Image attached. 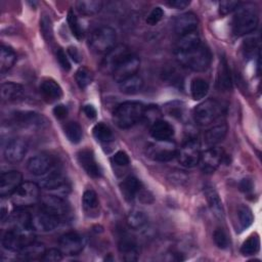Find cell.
Segmentation results:
<instances>
[{
	"instance_id": "25",
	"label": "cell",
	"mask_w": 262,
	"mask_h": 262,
	"mask_svg": "<svg viewBox=\"0 0 262 262\" xmlns=\"http://www.w3.org/2000/svg\"><path fill=\"white\" fill-rule=\"evenodd\" d=\"M40 92L42 96L48 101L53 102L55 100H58L62 96V90L61 87L57 82H55L52 79L44 80L40 85Z\"/></svg>"
},
{
	"instance_id": "12",
	"label": "cell",
	"mask_w": 262,
	"mask_h": 262,
	"mask_svg": "<svg viewBox=\"0 0 262 262\" xmlns=\"http://www.w3.org/2000/svg\"><path fill=\"white\" fill-rule=\"evenodd\" d=\"M60 222V219L44 209H40L32 215L31 223L34 230L41 232H49L54 230Z\"/></svg>"
},
{
	"instance_id": "3",
	"label": "cell",
	"mask_w": 262,
	"mask_h": 262,
	"mask_svg": "<svg viewBox=\"0 0 262 262\" xmlns=\"http://www.w3.org/2000/svg\"><path fill=\"white\" fill-rule=\"evenodd\" d=\"M145 106L138 101H125L114 112V122L121 129H128L143 119Z\"/></svg>"
},
{
	"instance_id": "42",
	"label": "cell",
	"mask_w": 262,
	"mask_h": 262,
	"mask_svg": "<svg viewBox=\"0 0 262 262\" xmlns=\"http://www.w3.org/2000/svg\"><path fill=\"white\" fill-rule=\"evenodd\" d=\"M93 136L100 142H108L113 139V132L111 128L104 123H97L92 129Z\"/></svg>"
},
{
	"instance_id": "48",
	"label": "cell",
	"mask_w": 262,
	"mask_h": 262,
	"mask_svg": "<svg viewBox=\"0 0 262 262\" xmlns=\"http://www.w3.org/2000/svg\"><path fill=\"white\" fill-rule=\"evenodd\" d=\"M62 259V252L59 249H49L46 250L43 257L41 258L42 261L45 262H58Z\"/></svg>"
},
{
	"instance_id": "5",
	"label": "cell",
	"mask_w": 262,
	"mask_h": 262,
	"mask_svg": "<svg viewBox=\"0 0 262 262\" xmlns=\"http://www.w3.org/2000/svg\"><path fill=\"white\" fill-rule=\"evenodd\" d=\"M222 113L221 104L213 98L206 99L199 103L193 110V120L201 127L213 124Z\"/></svg>"
},
{
	"instance_id": "44",
	"label": "cell",
	"mask_w": 262,
	"mask_h": 262,
	"mask_svg": "<svg viewBox=\"0 0 262 262\" xmlns=\"http://www.w3.org/2000/svg\"><path fill=\"white\" fill-rule=\"evenodd\" d=\"M75 79H76L78 86L81 89H85L88 85L91 84V82L93 80V75H92L91 71L89 69H87L86 67H80L76 72Z\"/></svg>"
},
{
	"instance_id": "31",
	"label": "cell",
	"mask_w": 262,
	"mask_h": 262,
	"mask_svg": "<svg viewBox=\"0 0 262 262\" xmlns=\"http://www.w3.org/2000/svg\"><path fill=\"white\" fill-rule=\"evenodd\" d=\"M204 192L206 194L209 206H210L212 212L215 214V216H217L218 218H223L224 211H223L222 203H221V200H220L217 191L214 189V187H212L211 185H206Z\"/></svg>"
},
{
	"instance_id": "28",
	"label": "cell",
	"mask_w": 262,
	"mask_h": 262,
	"mask_svg": "<svg viewBox=\"0 0 262 262\" xmlns=\"http://www.w3.org/2000/svg\"><path fill=\"white\" fill-rule=\"evenodd\" d=\"M217 84L222 90H230L232 88V78L228 63L224 57L220 59L217 74Z\"/></svg>"
},
{
	"instance_id": "19",
	"label": "cell",
	"mask_w": 262,
	"mask_h": 262,
	"mask_svg": "<svg viewBox=\"0 0 262 262\" xmlns=\"http://www.w3.org/2000/svg\"><path fill=\"white\" fill-rule=\"evenodd\" d=\"M53 166V159L47 154H39L32 157L27 163L28 171L36 176L46 174Z\"/></svg>"
},
{
	"instance_id": "34",
	"label": "cell",
	"mask_w": 262,
	"mask_h": 262,
	"mask_svg": "<svg viewBox=\"0 0 262 262\" xmlns=\"http://www.w3.org/2000/svg\"><path fill=\"white\" fill-rule=\"evenodd\" d=\"M120 84V90L124 94L132 95L135 93H138L143 86V80L141 77H139L137 74L124 80L123 82L119 83Z\"/></svg>"
},
{
	"instance_id": "23",
	"label": "cell",
	"mask_w": 262,
	"mask_h": 262,
	"mask_svg": "<svg viewBox=\"0 0 262 262\" xmlns=\"http://www.w3.org/2000/svg\"><path fill=\"white\" fill-rule=\"evenodd\" d=\"M31 218H32L31 214L24 211L23 209L17 208V210L15 212H12L8 216L9 228L19 229V230L33 229L32 223H31Z\"/></svg>"
},
{
	"instance_id": "40",
	"label": "cell",
	"mask_w": 262,
	"mask_h": 262,
	"mask_svg": "<svg viewBox=\"0 0 262 262\" xmlns=\"http://www.w3.org/2000/svg\"><path fill=\"white\" fill-rule=\"evenodd\" d=\"M237 218H238V225L241 230H244L252 225L254 221V216L252 210L247 206H239L237 209Z\"/></svg>"
},
{
	"instance_id": "47",
	"label": "cell",
	"mask_w": 262,
	"mask_h": 262,
	"mask_svg": "<svg viewBox=\"0 0 262 262\" xmlns=\"http://www.w3.org/2000/svg\"><path fill=\"white\" fill-rule=\"evenodd\" d=\"M213 239L215 245L220 249H226L229 245V238L226 232L222 228H216L213 233Z\"/></svg>"
},
{
	"instance_id": "43",
	"label": "cell",
	"mask_w": 262,
	"mask_h": 262,
	"mask_svg": "<svg viewBox=\"0 0 262 262\" xmlns=\"http://www.w3.org/2000/svg\"><path fill=\"white\" fill-rule=\"evenodd\" d=\"M260 249V239L257 235L249 236L241 247V253L244 256H252Z\"/></svg>"
},
{
	"instance_id": "54",
	"label": "cell",
	"mask_w": 262,
	"mask_h": 262,
	"mask_svg": "<svg viewBox=\"0 0 262 262\" xmlns=\"http://www.w3.org/2000/svg\"><path fill=\"white\" fill-rule=\"evenodd\" d=\"M113 161L119 166H127L130 162L128 155L123 150H120V151L116 152L115 156L113 157Z\"/></svg>"
},
{
	"instance_id": "8",
	"label": "cell",
	"mask_w": 262,
	"mask_h": 262,
	"mask_svg": "<svg viewBox=\"0 0 262 262\" xmlns=\"http://www.w3.org/2000/svg\"><path fill=\"white\" fill-rule=\"evenodd\" d=\"M201 154L200 141L195 138H190L187 139L177 150L176 157L182 166L192 168L199 164Z\"/></svg>"
},
{
	"instance_id": "49",
	"label": "cell",
	"mask_w": 262,
	"mask_h": 262,
	"mask_svg": "<svg viewBox=\"0 0 262 262\" xmlns=\"http://www.w3.org/2000/svg\"><path fill=\"white\" fill-rule=\"evenodd\" d=\"M241 2L238 1H222L219 3V13L226 15L232 11H235Z\"/></svg>"
},
{
	"instance_id": "38",
	"label": "cell",
	"mask_w": 262,
	"mask_h": 262,
	"mask_svg": "<svg viewBox=\"0 0 262 262\" xmlns=\"http://www.w3.org/2000/svg\"><path fill=\"white\" fill-rule=\"evenodd\" d=\"M147 223V216L140 210H132L127 216V224L132 229H140Z\"/></svg>"
},
{
	"instance_id": "17",
	"label": "cell",
	"mask_w": 262,
	"mask_h": 262,
	"mask_svg": "<svg viewBox=\"0 0 262 262\" xmlns=\"http://www.w3.org/2000/svg\"><path fill=\"white\" fill-rule=\"evenodd\" d=\"M21 182L23 175L18 171L10 170L3 172L0 177V195L2 198L11 195Z\"/></svg>"
},
{
	"instance_id": "41",
	"label": "cell",
	"mask_w": 262,
	"mask_h": 262,
	"mask_svg": "<svg viewBox=\"0 0 262 262\" xmlns=\"http://www.w3.org/2000/svg\"><path fill=\"white\" fill-rule=\"evenodd\" d=\"M82 205L86 212H93L98 208V198L93 189H87L82 196Z\"/></svg>"
},
{
	"instance_id": "30",
	"label": "cell",
	"mask_w": 262,
	"mask_h": 262,
	"mask_svg": "<svg viewBox=\"0 0 262 262\" xmlns=\"http://www.w3.org/2000/svg\"><path fill=\"white\" fill-rule=\"evenodd\" d=\"M24 94V87L20 84L6 82L1 85V98L3 101H14Z\"/></svg>"
},
{
	"instance_id": "27",
	"label": "cell",
	"mask_w": 262,
	"mask_h": 262,
	"mask_svg": "<svg viewBox=\"0 0 262 262\" xmlns=\"http://www.w3.org/2000/svg\"><path fill=\"white\" fill-rule=\"evenodd\" d=\"M227 125L225 123H220L209 128L204 135V139L207 145L215 146L219 142H221L227 133Z\"/></svg>"
},
{
	"instance_id": "22",
	"label": "cell",
	"mask_w": 262,
	"mask_h": 262,
	"mask_svg": "<svg viewBox=\"0 0 262 262\" xmlns=\"http://www.w3.org/2000/svg\"><path fill=\"white\" fill-rule=\"evenodd\" d=\"M119 251L123 255V259L126 261H136L139 255L138 245L133 236L124 234L119 241Z\"/></svg>"
},
{
	"instance_id": "21",
	"label": "cell",
	"mask_w": 262,
	"mask_h": 262,
	"mask_svg": "<svg viewBox=\"0 0 262 262\" xmlns=\"http://www.w3.org/2000/svg\"><path fill=\"white\" fill-rule=\"evenodd\" d=\"M41 186L47 190L59 191L61 193H67L70 190V185L66 176L59 171H53L46 176L42 180Z\"/></svg>"
},
{
	"instance_id": "24",
	"label": "cell",
	"mask_w": 262,
	"mask_h": 262,
	"mask_svg": "<svg viewBox=\"0 0 262 262\" xmlns=\"http://www.w3.org/2000/svg\"><path fill=\"white\" fill-rule=\"evenodd\" d=\"M150 135L158 141L171 140L174 135V129L167 121L160 119L150 126Z\"/></svg>"
},
{
	"instance_id": "26",
	"label": "cell",
	"mask_w": 262,
	"mask_h": 262,
	"mask_svg": "<svg viewBox=\"0 0 262 262\" xmlns=\"http://www.w3.org/2000/svg\"><path fill=\"white\" fill-rule=\"evenodd\" d=\"M14 119L18 124L29 127L42 128L47 125V121L43 116L33 112H18L14 115Z\"/></svg>"
},
{
	"instance_id": "39",
	"label": "cell",
	"mask_w": 262,
	"mask_h": 262,
	"mask_svg": "<svg viewBox=\"0 0 262 262\" xmlns=\"http://www.w3.org/2000/svg\"><path fill=\"white\" fill-rule=\"evenodd\" d=\"M64 134L72 143H79L82 139V128L77 122H68L64 127Z\"/></svg>"
},
{
	"instance_id": "35",
	"label": "cell",
	"mask_w": 262,
	"mask_h": 262,
	"mask_svg": "<svg viewBox=\"0 0 262 262\" xmlns=\"http://www.w3.org/2000/svg\"><path fill=\"white\" fill-rule=\"evenodd\" d=\"M76 8L82 15H94L102 8V2L99 0H81L76 2Z\"/></svg>"
},
{
	"instance_id": "10",
	"label": "cell",
	"mask_w": 262,
	"mask_h": 262,
	"mask_svg": "<svg viewBox=\"0 0 262 262\" xmlns=\"http://www.w3.org/2000/svg\"><path fill=\"white\" fill-rule=\"evenodd\" d=\"M140 67V60L134 53L128 54L113 71L112 75L116 82L121 83L124 80L136 75Z\"/></svg>"
},
{
	"instance_id": "18",
	"label": "cell",
	"mask_w": 262,
	"mask_h": 262,
	"mask_svg": "<svg viewBox=\"0 0 262 262\" xmlns=\"http://www.w3.org/2000/svg\"><path fill=\"white\" fill-rule=\"evenodd\" d=\"M131 51L125 45L115 46L111 51L105 54V57L102 60V70L105 73H113L114 69L128 55Z\"/></svg>"
},
{
	"instance_id": "16",
	"label": "cell",
	"mask_w": 262,
	"mask_h": 262,
	"mask_svg": "<svg viewBox=\"0 0 262 262\" xmlns=\"http://www.w3.org/2000/svg\"><path fill=\"white\" fill-rule=\"evenodd\" d=\"M77 159L80 166L92 178H99L101 176V169L95 160L94 154L89 148H83L77 154Z\"/></svg>"
},
{
	"instance_id": "55",
	"label": "cell",
	"mask_w": 262,
	"mask_h": 262,
	"mask_svg": "<svg viewBox=\"0 0 262 262\" xmlns=\"http://www.w3.org/2000/svg\"><path fill=\"white\" fill-rule=\"evenodd\" d=\"M182 110L183 106H181V103L179 102H171L170 106H167L168 114H170L173 117H181Z\"/></svg>"
},
{
	"instance_id": "14",
	"label": "cell",
	"mask_w": 262,
	"mask_h": 262,
	"mask_svg": "<svg viewBox=\"0 0 262 262\" xmlns=\"http://www.w3.org/2000/svg\"><path fill=\"white\" fill-rule=\"evenodd\" d=\"M223 159V149L220 147L211 146L201 154L199 163H201V168L205 173H213L221 165Z\"/></svg>"
},
{
	"instance_id": "15",
	"label": "cell",
	"mask_w": 262,
	"mask_h": 262,
	"mask_svg": "<svg viewBox=\"0 0 262 262\" xmlns=\"http://www.w3.org/2000/svg\"><path fill=\"white\" fill-rule=\"evenodd\" d=\"M28 150V143L20 137L10 139L4 148V158L8 163H19Z\"/></svg>"
},
{
	"instance_id": "2",
	"label": "cell",
	"mask_w": 262,
	"mask_h": 262,
	"mask_svg": "<svg viewBox=\"0 0 262 262\" xmlns=\"http://www.w3.org/2000/svg\"><path fill=\"white\" fill-rule=\"evenodd\" d=\"M175 56L181 66L193 72L206 71L212 61L211 51L203 43L189 50L183 52H175Z\"/></svg>"
},
{
	"instance_id": "9",
	"label": "cell",
	"mask_w": 262,
	"mask_h": 262,
	"mask_svg": "<svg viewBox=\"0 0 262 262\" xmlns=\"http://www.w3.org/2000/svg\"><path fill=\"white\" fill-rule=\"evenodd\" d=\"M176 144L171 140H156L146 148V155L149 159L158 162H169L177 156Z\"/></svg>"
},
{
	"instance_id": "50",
	"label": "cell",
	"mask_w": 262,
	"mask_h": 262,
	"mask_svg": "<svg viewBox=\"0 0 262 262\" xmlns=\"http://www.w3.org/2000/svg\"><path fill=\"white\" fill-rule=\"evenodd\" d=\"M160 116H161L160 110L155 105H150L148 107H145L143 119H145L148 122H151V125H152L155 122L160 120Z\"/></svg>"
},
{
	"instance_id": "6",
	"label": "cell",
	"mask_w": 262,
	"mask_h": 262,
	"mask_svg": "<svg viewBox=\"0 0 262 262\" xmlns=\"http://www.w3.org/2000/svg\"><path fill=\"white\" fill-rule=\"evenodd\" d=\"M117 34L116 31L107 26L95 29L89 39V44L92 50L96 53L106 54L116 46Z\"/></svg>"
},
{
	"instance_id": "11",
	"label": "cell",
	"mask_w": 262,
	"mask_h": 262,
	"mask_svg": "<svg viewBox=\"0 0 262 262\" xmlns=\"http://www.w3.org/2000/svg\"><path fill=\"white\" fill-rule=\"evenodd\" d=\"M40 202L42 209L55 215L59 219L63 218L70 213V206L62 196L55 194H45L41 196Z\"/></svg>"
},
{
	"instance_id": "45",
	"label": "cell",
	"mask_w": 262,
	"mask_h": 262,
	"mask_svg": "<svg viewBox=\"0 0 262 262\" xmlns=\"http://www.w3.org/2000/svg\"><path fill=\"white\" fill-rule=\"evenodd\" d=\"M67 20H68V25H69V28L73 34V36L78 39V40H82L83 37H84V33H83V29L82 27L80 26V23L78 20V17L76 16V14L74 13V11L71 9L69 10L68 12V17H67Z\"/></svg>"
},
{
	"instance_id": "7",
	"label": "cell",
	"mask_w": 262,
	"mask_h": 262,
	"mask_svg": "<svg viewBox=\"0 0 262 262\" xmlns=\"http://www.w3.org/2000/svg\"><path fill=\"white\" fill-rule=\"evenodd\" d=\"M34 229H13L9 228L3 238L2 245L4 249L12 252H19L24 247L34 242Z\"/></svg>"
},
{
	"instance_id": "4",
	"label": "cell",
	"mask_w": 262,
	"mask_h": 262,
	"mask_svg": "<svg viewBox=\"0 0 262 262\" xmlns=\"http://www.w3.org/2000/svg\"><path fill=\"white\" fill-rule=\"evenodd\" d=\"M12 204L19 209L36 205L40 199V186L33 181H25L10 195Z\"/></svg>"
},
{
	"instance_id": "59",
	"label": "cell",
	"mask_w": 262,
	"mask_h": 262,
	"mask_svg": "<svg viewBox=\"0 0 262 262\" xmlns=\"http://www.w3.org/2000/svg\"><path fill=\"white\" fill-rule=\"evenodd\" d=\"M83 111H84L85 115H86L89 119H94V118H96L97 112H96V110H95V107H94L93 105H91V104H87V105H85V106H84Z\"/></svg>"
},
{
	"instance_id": "53",
	"label": "cell",
	"mask_w": 262,
	"mask_h": 262,
	"mask_svg": "<svg viewBox=\"0 0 262 262\" xmlns=\"http://www.w3.org/2000/svg\"><path fill=\"white\" fill-rule=\"evenodd\" d=\"M258 49L257 41L254 38H248L244 42V53L246 56H251L254 54V51Z\"/></svg>"
},
{
	"instance_id": "29",
	"label": "cell",
	"mask_w": 262,
	"mask_h": 262,
	"mask_svg": "<svg viewBox=\"0 0 262 262\" xmlns=\"http://www.w3.org/2000/svg\"><path fill=\"white\" fill-rule=\"evenodd\" d=\"M46 249L43 244L32 242L31 244L24 247L19 252L18 255L23 260H38L43 257Z\"/></svg>"
},
{
	"instance_id": "13",
	"label": "cell",
	"mask_w": 262,
	"mask_h": 262,
	"mask_svg": "<svg viewBox=\"0 0 262 262\" xmlns=\"http://www.w3.org/2000/svg\"><path fill=\"white\" fill-rule=\"evenodd\" d=\"M58 245L62 254L73 256L78 255L84 249L85 239L78 232L71 231L60 236Z\"/></svg>"
},
{
	"instance_id": "1",
	"label": "cell",
	"mask_w": 262,
	"mask_h": 262,
	"mask_svg": "<svg viewBox=\"0 0 262 262\" xmlns=\"http://www.w3.org/2000/svg\"><path fill=\"white\" fill-rule=\"evenodd\" d=\"M259 24L257 7L253 3H241L232 18V33L237 37L253 33Z\"/></svg>"
},
{
	"instance_id": "57",
	"label": "cell",
	"mask_w": 262,
	"mask_h": 262,
	"mask_svg": "<svg viewBox=\"0 0 262 262\" xmlns=\"http://www.w3.org/2000/svg\"><path fill=\"white\" fill-rule=\"evenodd\" d=\"M167 4L170 7H174V8H177V9H182V8H185L186 6L189 5V1H186V0H171V1H168Z\"/></svg>"
},
{
	"instance_id": "33",
	"label": "cell",
	"mask_w": 262,
	"mask_h": 262,
	"mask_svg": "<svg viewBox=\"0 0 262 262\" xmlns=\"http://www.w3.org/2000/svg\"><path fill=\"white\" fill-rule=\"evenodd\" d=\"M120 187L124 198L127 201H132L141 189V183L136 177L129 176L121 183Z\"/></svg>"
},
{
	"instance_id": "56",
	"label": "cell",
	"mask_w": 262,
	"mask_h": 262,
	"mask_svg": "<svg viewBox=\"0 0 262 262\" xmlns=\"http://www.w3.org/2000/svg\"><path fill=\"white\" fill-rule=\"evenodd\" d=\"M68 107L64 104H57L56 106H54L53 108V115L55 116L56 119L58 120H63L67 118L68 116Z\"/></svg>"
},
{
	"instance_id": "36",
	"label": "cell",
	"mask_w": 262,
	"mask_h": 262,
	"mask_svg": "<svg viewBox=\"0 0 262 262\" xmlns=\"http://www.w3.org/2000/svg\"><path fill=\"white\" fill-rule=\"evenodd\" d=\"M16 60L15 52L7 46L2 45L0 50V72L3 74L10 70Z\"/></svg>"
},
{
	"instance_id": "32",
	"label": "cell",
	"mask_w": 262,
	"mask_h": 262,
	"mask_svg": "<svg viewBox=\"0 0 262 262\" xmlns=\"http://www.w3.org/2000/svg\"><path fill=\"white\" fill-rule=\"evenodd\" d=\"M201 43L202 41H201L200 35L195 31L182 35L179 37V39L176 42L175 52H183V51L189 50Z\"/></svg>"
},
{
	"instance_id": "51",
	"label": "cell",
	"mask_w": 262,
	"mask_h": 262,
	"mask_svg": "<svg viewBox=\"0 0 262 262\" xmlns=\"http://www.w3.org/2000/svg\"><path fill=\"white\" fill-rule=\"evenodd\" d=\"M163 15H164L163 9L161 7H155L148 13V15L146 17V23L150 26H155L163 18Z\"/></svg>"
},
{
	"instance_id": "37",
	"label": "cell",
	"mask_w": 262,
	"mask_h": 262,
	"mask_svg": "<svg viewBox=\"0 0 262 262\" xmlns=\"http://www.w3.org/2000/svg\"><path fill=\"white\" fill-rule=\"evenodd\" d=\"M209 91V84L202 78H194L190 83V93L194 100L203 99Z\"/></svg>"
},
{
	"instance_id": "46",
	"label": "cell",
	"mask_w": 262,
	"mask_h": 262,
	"mask_svg": "<svg viewBox=\"0 0 262 262\" xmlns=\"http://www.w3.org/2000/svg\"><path fill=\"white\" fill-rule=\"evenodd\" d=\"M40 29L43 37L47 41H51L53 39V29H52V23L48 15H43L40 20Z\"/></svg>"
},
{
	"instance_id": "58",
	"label": "cell",
	"mask_w": 262,
	"mask_h": 262,
	"mask_svg": "<svg viewBox=\"0 0 262 262\" xmlns=\"http://www.w3.org/2000/svg\"><path fill=\"white\" fill-rule=\"evenodd\" d=\"M68 53H69V55L72 57V59H73L74 61H76V62H79V61L81 60V58H82V56H81L79 50H78L76 47H74V46H70V47L68 48Z\"/></svg>"
},
{
	"instance_id": "60",
	"label": "cell",
	"mask_w": 262,
	"mask_h": 262,
	"mask_svg": "<svg viewBox=\"0 0 262 262\" xmlns=\"http://www.w3.org/2000/svg\"><path fill=\"white\" fill-rule=\"evenodd\" d=\"M252 187H253L252 182H251V180H249V179H243V180L239 182V189H241L242 191L248 192V191L252 190Z\"/></svg>"
},
{
	"instance_id": "52",
	"label": "cell",
	"mask_w": 262,
	"mask_h": 262,
	"mask_svg": "<svg viewBox=\"0 0 262 262\" xmlns=\"http://www.w3.org/2000/svg\"><path fill=\"white\" fill-rule=\"evenodd\" d=\"M56 58H57L59 66L62 68V70L67 71V72L71 70V63L69 61V58L67 57L66 52L61 48H58L56 50Z\"/></svg>"
},
{
	"instance_id": "20",
	"label": "cell",
	"mask_w": 262,
	"mask_h": 262,
	"mask_svg": "<svg viewBox=\"0 0 262 262\" xmlns=\"http://www.w3.org/2000/svg\"><path fill=\"white\" fill-rule=\"evenodd\" d=\"M199 19L192 12H185L175 17L173 27L174 32L180 37L182 35L194 32L198 28Z\"/></svg>"
}]
</instances>
